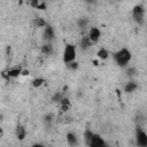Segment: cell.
I'll list each match as a JSON object with an SVG mask.
<instances>
[{
  "label": "cell",
  "mask_w": 147,
  "mask_h": 147,
  "mask_svg": "<svg viewBox=\"0 0 147 147\" xmlns=\"http://www.w3.org/2000/svg\"><path fill=\"white\" fill-rule=\"evenodd\" d=\"M44 83H45L44 78H36L32 80V86L33 87H40L41 85H44Z\"/></svg>",
  "instance_id": "obj_17"
},
{
  "label": "cell",
  "mask_w": 147,
  "mask_h": 147,
  "mask_svg": "<svg viewBox=\"0 0 147 147\" xmlns=\"http://www.w3.org/2000/svg\"><path fill=\"white\" fill-rule=\"evenodd\" d=\"M134 71H136L134 68H130V69H127V75L129 76H132V75H134Z\"/></svg>",
  "instance_id": "obj_23"
},
{
  "label": "cell",
  "mask_w": 147,
  "mask_h": 147,
  "mask_svg": "<svg viewBox=\"0 0 147 147\" xmlns=\"http://www.w3.org/2000/svg\"><path fill=\"white\" fill-rule=\"evenodd\" d=\"M106 142L103 141V139L101 138V136L96 134V133H93V138H92V141H91V146H105Z\"/></svg>",
  "instance_id": "obj_8"
},
{
  "label": "cell",
  "mask_w": 147,
  "mask_h": 147,
  "mask_svg": "<svg viewBox=\"0 0 147 147\" xmlns=\"http://www.w3.org/2000/svg\"><path fill=\"white\" fill-rule=\"evenodd\" d=\"M2 134H3V130H2V127L0 126V137H1Z\"/></svg>",
  "instance_id": "obj_25"
},
{
  "label": "cell",
  "mask_w": 147,
  "mask_h": 147,
  "mask_svg": "<svg viewBox=\"0 0 147 147\" xmlns=\"http://www.w3.org/2000/svg\"><path fill=\"white\" fill-rule=\"evenodd\" d=\"M65 138H67V141H68V144H69L70 146H76V145L78 144L77 136H76L74 132H68L67 136H65Z\"/></svg>",
  "instance_id": "obj_10"
},
{
  "label": "cell",
  "mask_w": 147,
  "mask_h": 147,
  "mask_svg": "<svg viewBox=\"0 0 147 147\" xmlns=\"http://www.w3.org/2000/svg\"><path fill=\"white\" fill-rule=\"evenodd\" d=\"M86 24H87V21H86L85 18H82V20L78 21V25H79V28H82V29H84V28L86 26Z\"/></svg>",
  "instance_id": "obj_21"
},
{
  "label": "cell",
  "mask_w": 147,
  "mask_h": 147,
  "mask_svg": "<svg viewBox=\"0 0 147 147\" xmlns=\"http://www.w3.org/2000/svg\"><path fill=\"white\" fill-rule=\"evenodd\" d=\"M53 38H54V30H53V28L49 26V25H46L45 26V30H44V39L47 40V41H49Z\"/></svg>",
  "instance_id": "obj_7"
},
{
  "label": "cell",
  "mask_w": 147,
  "mask_h": 147,
  "mask_svg": "<svg viewBox=\"0 0 147 147\" xmlns=\"http://www.w3.org/2000/svg\"><path fill=\"white\" fill-rule=\"evenodd\" d=\"M21 75H23V76H28V75H29V70H22Z\"/></svg>",
  "instance_id": "obj_24"
},
{
  "label": "cell",
  "mask_w": 147,
  "mask_h": 147,
  "mask_svg": "<svg viewBox=\"0 0 147 147\" xmlns=\"http://www.w3.org/2000/svg\"><path fill=\"white\" fill-rule=\"evenodd\" d=\"M40 51H41V53H42L44 55H49V54H52L53 48H52V46H51L49 44H45V45L41 46Z\"/></svg>",
  "instance_id": "obj_15"
},
{
  "label": "cell",
  "mask_w": 147,
  "mask_h": 147,
  "mask_svg": "<svg viewBox=\"0 0 147 147\" xmlns=\"http://www.w3.org/2000/svg\"><path fill=\"white\" fill-rule=\"evenodd\" d=\"M6 72H7L9 78H16L21 75L22 70H21V68H11V69H8Z\"/></svg>",
  "instance_id": "obj_13"
},
{
  "label": "cell",
  "mask_w": 147,
  "mask_h": 147,
  "mask_svg": "<svg viewBox=\"0 0 147 147\" xmlns=\"http://www.w3.org/2000/svg\"><path fill=\"white\" fill-rule=\"evenodd\" d=\"M137 142L141 147L147 146V134L141 129H137Z\"/></svg>",
  "instance_id": "obj_5"
},
{
  "label": "cell",
  "mask_w": 147,
  "mask_h": 147,
  "mask_svg": "<svg viewBox=\"0 0 147 147\" xmlns=\"http://www.w3.org/2000/svg\"><path fill=\"white\" fill-rule=\"evenodd\" d=\"M144 15H145V9H144V7H142L141 5H136V6L133 7V9H132V16H133L134 21H136L139 25L144 24Z\"/></svg>",
  "instance_id": "obj_3"
},
{
  "label": "cell",
  "mask_w": 147,
  "mask_h": 147,
  "mask_svg": "<svg viewBox=\"0 0 147 147\" xmlns=\"http://www.w3.org/2000/svg\"><path fill=\"white\" fill-rule=\"evenodd\" d=\"M36 25H37V28H45L47 24H46V21H45L44 18L39 17V18H37V21H36Z\"/></svg>",
  "instance_id": "obj_18"
},
{
  "label": "cell",
  "mask_w": 147,
  "mask_h": 147,
  "mask_svg": "<svg viewBox=\"0 0 147 147\" xmlns=\"http://www.w3.org/2000/svg\"><path fill=\"white\" fill-rule=\"evenodd\" d=\"M68 67H69L70 70H77V68H78V62H77V61H71V62L68 63Z\"/></svg>",
  "instance_id": "obj_19"
},
{
  "label": "cell",
  "mask_w": 147,
  "mask_h": 147,
  "mask_svg": "<svg viewBox=\"0 0 147 147\" xmlns=\"http://www.w3.org/2000/svg\"><path fill=\"white\" fill-rule=\"evenodd\" d=\"M75 59H76V47L71 44H68L63 51V61L64 63L68 64L69 62L75 61Z\"/></svg>",
  "instance_id": "obj_2"
},
{
  "label": "cell",
  "mask_w": 147,
  "mask_h": 147,
  "mask_svg": "<svg viewBox=\"0 0 147 147\" xmlns=\"http://www.w3.org/2000/svg\"><path fill=\"white\" fill-rule=\"evenodd\" d=\"M96 55H98L99 59H101V60H106V59H108L109 53H108V51H107L106 48H100V49L98 51Z\"/></svg>",
  "instance_id": "obj_16"
},
{
  "label": "cell",
  "mask_w": 147,
  "mask_h": 147,
  "mask_svg": "<svg viewBox=\"0 0 147 147\" xmlns=\"http://www.w3.org/2000/svg\"><path fill=\"white\" fill-rule=\"evenodd\" d=\"M83 138H84L85 144H86L87 146H91V141H92V138H93V132H92V130L86 129L85 132H84V134H83Z\"/></svg>",
  "instance_id": "obj_12"
},
{
  "label": "cell",
  "mask_w": 147,
  "mask_h": 147,
  "mask_svg": "<svg viewBox=\"0 0 147 147\" xmlns=\"http://www.w3.org/2000/svg\"><path fill=\"white\" fill-rule=\"evenodd\" d=\"M62 96H63V95H62L61 93H56V94L53 95V100H54V101H60V100L62 99Z\"/></svg>",
  "instance_id": "obj_22"
},
{
  "label": "cell",
  "mask_w": 147,
  "mask_h": 147,
  "mask_svg": "<svg viewBox=\"0 0 147 147\" xmlns=\"http://www.w3.org/2000/svg\"><path fill=\"white\" fill-rule=\"evenodd\" d=\"M70 107H71L70 102H64V103H61V110H62V111H68V110L70 109Z\"/></svg>",
  "instance_id": "obj_20"
},
{
  "label": "cell",
  "mask_w": 147,
  "mask_h": 147,
  "mask_svg": "<svg viewBox=\"0 0 147 147\" xmlns=\"http://www.w3.org/2000/svg\"><path fill=\"white\" fill-rule=\"evenodd\" d=\"M30 5H31V7H33L36 9H40V10L46 9L45 0H30Z\"/></svg>",
  "instance_id": "obj_6"
},
{
  "label": "cell",
  "mask_w": 147,
  "mask_h": 147,
  "mask_svg": "<svg viewBox=\"0 0 147 147\" xmlns=\"http://www.w3.org/2000/svg\"><path fill=\"white\" fill-rule=\"evenodd\" d=\"M91 46H92V41L88 39V37H87V36L82 37V39H80V48H82L83 51H86V49H88Z\"/></svg>",
  "instance_id": "obj_11"
},
{
  "label": "cell",
  "mask_w": 147,
  "mask_h": 147,
  "mask_svg": "<svg viewBox=\"0 0 147 147\" xmlns=\"http://www.w3.org/2000/svg\"><path fill=\"white\" fill-rule=\"evenodd\" d=\"M25 136H26V131H25L24 126L22 124H17V126H16V137H17V139L23 140L25 138Z\"/></svg>",
  "instance_id": "obj_9"
},
{
  "label": "cell",
  "mask_w": 147,
  "mask_h": 147,
  "mask_svg": "<svg viewBox=\"0 0 147 147\" xmlns=\"http://www.w3.org/2000/svg\"><path fill=\"white\" fill-rule=\"evenodd\" d=\"M87 37H88V39L92 41V44H94V42H98V41H99V39H100V37H101V32H100V30H99L96 26H93V28L90 29Z\"/></svg>",
  "instance_id": "obj_4"
},
{
  "label": "cell",
  "mask_w": 147,
  "mask_h": 147,
  "mask_svg": "<svg viewBox=\"0 0 147 147\" xmlns=\"http://www.w3.org/2000/svg\"><path fill=\"white\" fill-rule=\"evenodd\" d=\"M137 88H138V84H137L136 82H129V83H126L125 86H124V91H125L126 93H132V92H134Z\"/></svg>",
  "instance_id": "obj_14"
},
{
  "label": "cell",
  "mask_w": 147,
  "mask_h": 147,
  "mask_svg": "<svg viewBox=\"0 0 147 147\" xmlns=\"http://www.w3.org/2000/svg\"><path fill=\"white\" fill-rule=\"evenodd\" d=\"M87 2H90V3H93V2H95V0H86Z\"/></svg>",
  "instance_id": "obj_26"
},
{
  "label": "cell",
  "mask_w": 147,
  "mask_h": 147,
  "mask_svg": "<svg viewBox=\"0 0 147 147\" xmlns=\"http://www.w3.org/2000/svg\"><path fill=\"white\" fill-rule=\"evenodd\" d=\"M131 57H132V54L126 48H122L114 54V60L119 67H125L131 61Z\"/></svg>",
  "instance_id": "obj_1"
}]
</instances>
